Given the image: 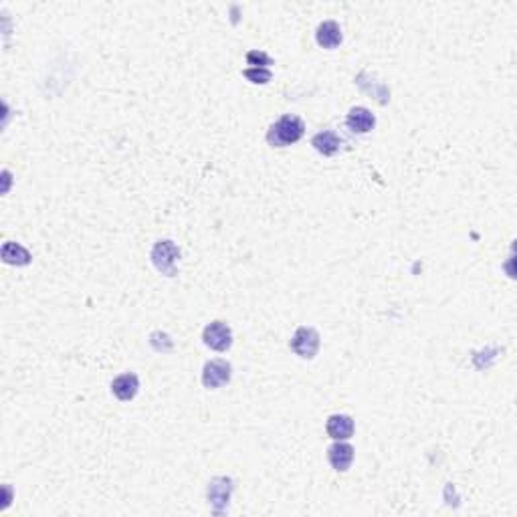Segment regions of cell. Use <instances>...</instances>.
<instances>
[{
	"mask_svg": "<svg viewBox=\"0 0 517 517\" xmlns=\"http://www.w3.org/2000/svg\"><path fill=\"white\" fill-rule=\"evenodd\" d=\"M303 132H305V124L301 117L283 115L269 128L267 139H269L271 146L283 148V146H291L295 142H299L303 137Z\"/></svg>",
	"mask_w": 517,
	"mask_h": 517,
	"instance_id": "obj_1",
	"label": "cell"
},
{
	"mask_svg": "<svg viewBox=\"0 0 517 517\" xmlns=\"http://www.w3.org/2000/svg\"><path fill=\"white\" fill-rule=\"evenodd\" d=\"M178 257H180V251L172 241H160L152 251V261H154L156 269L162 271L164 275H174L176 273Z\"/></svg>",
	"mask_w": 517,
	"mask_h": 517,
	"instance_id": "obj_2",
	"label": "cell"
},
{
	"mask_svg": "<svg viewBox=\"0 0 517 517\" xmlns=\"http://www.w3.org/2000/svg\"><path fill=\"white\" fill-rule=\"evenodd\" d=\"M291 350L299 358H314L319 350V334L314 328H299L291 339Z\"/></svg>",
	"mask_w": 517,
	"mask_h": 517,
	"instance_id": "obj_3",
	"label": "cell"
},
{
	"mask_svg": "<svg viewBox=\"0 0 517 517\" xmlns=\"http://www.w3.org/2000/svg\"><path fill=\"white\" fill-rule=\"evenodd\" d=\"M204 344L217 352H225L232 344V332L225 321H212L204 328Z\"/></svg>",
	"mask_w": 517,
	"mask_h": 517,
	"instance_id": "obj_4",
	"label": "cell"
},
{
	"mask_svg": "<svg viewBox=\"0 0 517 517\" xmlns=\"http://www.w3.org/2000/svg\"><path fill=\"white\" fill-rule=\"evenodd\" d=\"M230 380V364L225 360H212L204 366L203 384L206 388H221Z\"/></svg>",
	"mask_w": 517,
	"mask_h": 517,
	"instance_id": "obj_5",
	"label": "cell"
},
{
	"mask_svg": "<svg viewBox=\"0 0 517 517\" xmlns=\"http://www.w3.org/2000/svg\"><path fill=\"white\" fill-rule=\"evenodd\" d=\"M346 124L356 134H368L374 128L376 117H374V113L370 112V110H366V108H354L352 112L348 113Z\"/></svg>",
	"mask_w": 517,
	"mask_h": 517,
	"instance_id": "obj_6",
	"label": "cell"
},
{
	"mask_svg": "<svg viewBox=\"0 0 517 517\" xmlns=\"http://www.w3.org/2000/svg\"><path fill=\"white\" fill-rule=\"evenodd\" d=\"M112 390L119 400L128 402V400H132L135 394H137V390H139V380H137V376L132 374V372L121 374V376H117L112 382Z\"/></svg>",
	"mask_w": 517,
	"mask_h": 517,
	"instance_id": "obj_7",
	"label": "cell"
},
{
	"mask_svg": "<svg viewBox=\"0 0 517 517\" xmlns=\"http://www.w3.org/2000/svg\"><path fill=\"white\" fill-rule=\"evenodd\" d=\"M328 459L336 471H348L354 461V447L348 443H336L328 450Z\"/></svg>",
	"mask_w": 517,
	"mask_h": 517,
	"instance_id": "obj_8",
	"label": "cell"
},
{
	"mask_svg": "<svg viewBox=\"0 0 517 517\" xmlns=\"http://www.w3.org/2000/svg\"><path fill=\"white\" fill-rule=\"evenodd\" d=\"M328 434L336 441H346L354 434V421L348 414H332L328 418Z\"/></svg>",
	"mask_w": 517,
	"mask_h": 517,
	"instance_id": "obj_9",
	"label": "cell"
},
{
	"mask_svg": "<svg viewBox=\"0 0 517 517\" xmlns=\"http://www.w3.org/2000/svg\"><path fill=\"white\" fill-rule=\"evenodd\" d=\"M315 39L323 49H336L341 43V28L336 21H325L317 26Z\"/></svg>",
	"mask_w": 517,
	"mask_h": 517,
	"instance_id": "obj_10",
	"label": "cell"
},
{
	"mask_svg": "<svg viewBox=\"0 0 517 517\" xmlns=\"http://www.w3.org/2000/svg\"><path fill=\"white\" fill-rule=\"evenodd\" d=\"M31 259H33L31 253H28L23 245L15 243V241H8V243L2 245V261L8 263V265H19V267H23V265H28V263H31Z\"/></svg>",
	"mask_w": 517,
	"mask_h": 517,
	"instance_id": "obj_11",
	"label": "cell"
},
{
	"mask_svg": "<svg viewBox=\"0 0 517 517\" xmlns=\"http://www.w3.org/2000/svg\"><path fill=\"white\" fill-rule=\"evenodd\" d=\"M312 144H314V148L319 154H323V156H334L337 150H339V146H341V139L337 137L336 132L325 130V132H319V134L315 135Z\"/></svg>",
	"mask_w": 517,
	"mask_h": 517,
	"instance_id": "obj_12",
	"label": "cell"
},
{
	"mask_svg": "<svg viewBox=\"0 0 517 517\" xmlns=\"http://www.w3.org/2000/svg\"><path fill=\"white\" fill-rule=\"evenodd\" d=\"M245 77L253 83H267L271 79V71L267 67H253L245 71Z\"/></svg>",
	"mask_w": 517,
	"mask_h": 517,
	"instance_id": "obj_13",
	"label": "cell"
},
{
	"mask_svg": "<svg viewBox=\"0 0 517 517\" xmlns=\"http://www.w3.org/2000/svg\"><path fill=\"white\" fill-rule=\"evenodd\" d=\"M247 61L248 65H255V67H267V65H271V57L267 53H263V51H248Z\"/></svg>",
	"mask_w": 517,
	"mask_h": 517,
	"instance_id": "obj_14",
	"label": "cell"
}]
</instances>
